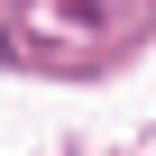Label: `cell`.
Instances as JSON below:
<instances>
[{
    "label": "cell",
    "instance_id": "1",
    "mask_svg": "<svg viewBox=\"0 0 156 156\" xmlns=\"http://www.w3.org/2000/svg\"><path fill=\"white\" fill-rule=\"evenodd\" d=\"M156 0H9V46L46 55V73H92V55L129 46Z\"/></svg>",
    "mask_w": 156,
    "mask_h": 156
}]
</instances>
